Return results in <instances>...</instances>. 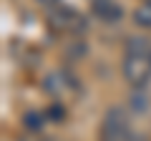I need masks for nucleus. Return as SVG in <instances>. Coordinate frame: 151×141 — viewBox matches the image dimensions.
<instances>
[{
	"instance_id": "nucleus-1",
	"label": "nucleus",
	"mask_w": 151,
	"mask_h": 141,
	"mask_svg": "<svg viewBox=\"0 0 151 141\" xmlns=\"http://www.w3.org/2000/svg\"><path fill=\"white\" fill-rule=\"evenodd\" d=\"M121 73L131 88H146L151 81V38L131 35L124 45Z\"/></svg>"
},
{
	"instance_id": "nucleus-2",
	"label": "nucleus",
	"mask_w": 151,
	"mask_h": 141,
	"mask_svg": "<svg viewBox=\"0 0 151 141\" xmlns=\"http://www.w3.org/2000/svg\"><path fill=\"white\" fill-rule=\"evenodd\" d=\"M48 20V28L58 35H68V38H76V35H83L88 30V20L83 13H78L76 8L68 5H53L45 15Z\"/></svg>"
},
{
	"instance_id": "nucleus-3",
	"label": "nucleus",
	"mask_w": 151,
	"mask_h": 141,
	"mask_svg": "<svg viewBox=\"0 0 151 141\" xmlns=\"http://www.w3.org/2000/svg\"><path fill=\"white\" fill-rule=\"evenodd\" d=\"M129 139H131V121L126 109H121V106L108 109L101 121V129H98V141H129Z\"/></svg>"
},
{
	"instance_id": "nucleus-4",
	"label": "nucleus",
	"mask_w": 151,
	"mask_h": 141,
	"mask_svg": "<svg viewBox=\"0 0 151 141\" xmlns=\"http://www.w3.org/2000/svg\"><path fill=\"white\" fill-rule=\"evenodd\" d=\"M91 15L101 23H119L124 18V8L116 0H91Z\"/></svg>"
},
{
	"instance_id": "nucleus-5",
	"label": "nucleus",
	"mask_w": 151,
	"mask_h": 141,
	"mask_svg": "<svg viewBox=\"0 0 151 141\" xmlns=\"http://www.w3.org/2000/svg\"><path fill=\"white\" fill-rule=\"evenodd\" d=\"M45 91L50 93V96H63V93H70L76 86L73 76H68L65 70H55V73H50L48 78H45Z\"/></svg>"
},
{
	"instance_id": "nucleus-6",
	"label": "nucleus",
	"mask_w": 151,
	"mask_h": 141,
	"mask_svg": "<svg viewBox=\"0 0 151 141\" xmlns=\"http://www.w3.org/2000/svg\"><path fill=\"white\" fill-rule=\"evenodd\" d=\"M134 23H136L139 28L151 30V0H144V3L134 10Z\"/></svg>"
},
{
	"instance_id": "nucleus-7",
	"label": "nucleus",
	"mask_w": 151,
	"mask_h": 141,
	"mask_svg": "<svg viewBox=\"0 0 151 141\" xmlns=\"http://www.w3.org/2000/svg\"><path fill=\"white\" fill-rule=\"evenodd\" d=\"M45 121H48V116L40 114V111H30V114L23 116V126H25L30 134H38V131L45 126Z\"/></svg>"
},
{
	"instance_id": "nucleus-8",
	"label": "nucleus",
	"mask_w": 151,
	"mask_h": 141,
	"mask_svg": "<svg viewBox=\"0 0 151 141\" xmlns=\"http://www.w3.org/2000/svg\"><path fill=\"white\" fill-rule=\"evenodd\" d=\"M45 116H48V121H55V124H60V121L65 119V109L60 106L58 101H55V103H50V109L45 111Z\"/></svg>"
},
{
	"instance_id": "nucleus-9",
	"label": "nucleus",
	"mask_w": 151,
	"mask_h": 141,
	"mask_svg": "<svg viewBox=\"0 0 151 141\" xmlns=\"http://www.w3.org/2000/svg\"><path fill=\"white\" fill-rule=\"evenodd\" d=\"M131 106H134L136 111H146V109H149V103H146V93H144V88H136V93L131 96Z\"/></svg>"
},
{
	"instance_id": "nucleus-10",
	"label": "nucleus",
	"mask_w": 151,
	"mask_h": 141,
	"mask_svg": "<svg viewBox=\"0 0 151 141\" xmlns=\"http://www.w3.org/2000/svg\"><path fill=\"white\" fill-rule=\"evenodd\" d=\"M35 3H40V5H48V8H53V5H60V0H35Z\"/></svg>"
},
{
	"instance_id": "nucleus-11",
	"label": "nucleus",
	"mask_w": 151,
	"mask_h": 141,
	"mask_svg": "<svg viewBox=\"0 0 151 141\" xmlns=\"http://www.w3.org/2000/svg\"><path fill=\"white\" fill-rule=\"evenodd\" d=\"M20 141H53V139H40V136H25V139H20Z\"/></svg>"
}]
</instances>
